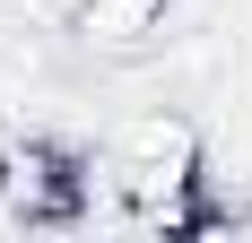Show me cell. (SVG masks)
<instances>
[{"label": "cell", "instance_id": "obj_1", "mask_svg": "<svg viewBox=\"0 0 252 243\" xmlns=\"http://www.w3.org/2000/svg\"><path fill=\"white\" fill-rule=\"evenodd\" d=\"M113 174H122L130 209H139L157 235H226V209L209 200V148H200V122L183 113V104L130 113L122 139H113Z\"/></svg>", "mask_w": 252, "mask_h": 243}, {"label": "cell", "instance_id": "obj_2", "mask_svg": "<svg viewBox=\"0 0 252 243\" xmlns=\"http://www.w3.org/2000/svg\"><path fill=\"white\" fill-rule=\"evenodd\" d=\"M87 209V156L61 139H0V217L9 226H70Z\"/></svg>", "mask_w": 252, "mask_h": 243}, {"label": "cell", "instance_id": "obj_3", "mask_svg": "<svg viewBox=\"0 0 252 243\" xmlns=\"http://www.w3.org/2000/svg\"><path fill=\"white\" fill-rule=\"evenodd\" d=\"M165 9H174V0H87V9H78V35L130 52V44H148L157 26H165Z\"/></svg>", "mask_w": 252, "mask_h": 243}, {"label": "cell", "instance_id": "obj_4", "mask_svg": "<svg viewBox=\"0 0 252 243\" xmlns=\"http://www.w3.org/2000/svg\"><path fill=\"white\" fill-rule=\"evenodd\" d=\"M35 9H44V18H70V26H78V9H87V0H35Z\"/></svg>", "mask_w": 252, "mask_h": 243}]
</instances>
